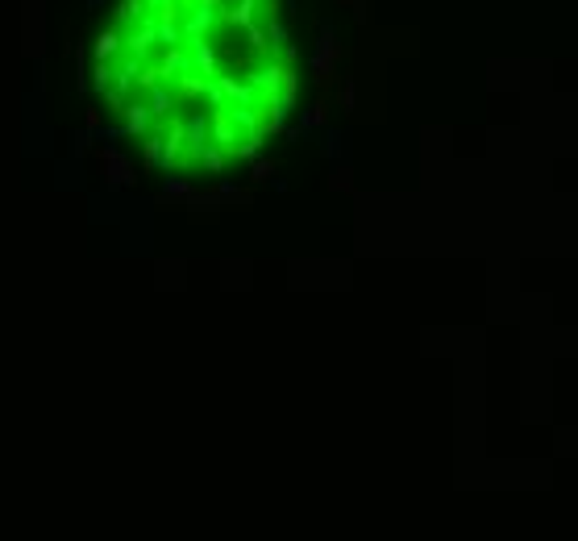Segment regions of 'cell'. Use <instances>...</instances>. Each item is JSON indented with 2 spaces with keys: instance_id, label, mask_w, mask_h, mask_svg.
Segmentation results:
<instances>
[{
  "instance_id": "cell-1",
  "label": "cell",
  "mask_w": 578,
  "mask_h": 541,
  "mask_svg": "<svg viewBox=\"0 0 578 541\" xmlns=\"http://www.w3.org/2000/svg\"><path fill=\"white\" fill-rule=\"evenodd\" d=\"M337 63H341V42H337V34L329 25H320V38H316V50H312V80H316L320 92L333 88Z\"/></svg>"
},
{
  "instance_id": "cell-2",
  "label": "cell",
  "mask_w": 578,
  "mask_h": 541,
  "mask_svg": "<svg viewBox=\"0 0 578 541\" xmlns=\"http://www.w3.org/2000/svg\"><path fill=\"white\" fill-rule=\"evenodd\" d=\"M158 50H163V42H158V25H154V17H146V21H137L134 30H125V54H130V58L154 63Z\"/></svg>"
},
{
  "instance_id": "cell-3",
  "label": "cell",
  "mask_w": 578,
  "mask_h": 541,
  "mask_svg": "<svg viewBox=\"0 0 578 541\" xmlns=\"http://www.w3.org/2000/svg\"><path fill=\"white\" fill-rule=\"evenodd\" d=\"M96 158H100V175H104V183H108V187H134V183H137L134 163H130L117 146H100V150H96Z\"/></svg>"
},
{
  "instance_id": "cell-4",
  "label": "cell",
  "mask_w": 578,
  "mask_h": 541,
  "mask_svg": "<svg viewBox=\"0 0 578 541\" xmlns=\"http://www.w3.org/2000/svg\"><path fill=\"white\" fill-rule=\"evenodd\" d=\"M208 121H213V146H221L225 154L233 158V154H237V142H241V125L233 121V108H229V104L208 108Z\"/></svg>"
},
{
  "instance_id": "cell-5",
  "label": "cell",
  "mask_w": 578,
  "mask_h": 541,
  "mask_svg": "<svg viewBox=\"0 0 578 541\" xmlns=\"http://www.w3.org/2000/svg\"><path fill=\"white\" fill-rule=\"evenodd\" d=\"M183 134H187V163H200V154L213 146V121H208V113L183 117Z\"/></svg>"
},
{
  "instance_id": "cell-6",
  "label": "cell",
  "mask_w": 578,
  "mask_h": 541,
  "mask_svg": "<svg viewBox=\"0 0 578 541\" xmlns=\"http://www.w3.org/2000/svg\"><path fill=\"white\" fill-rule=\"evenodd\" d=\"M217 25H221V8H187V13H183V38H187V42L213 38Z\"/></svg>"
},
{
  "instance_id": "cell-7",
  "label": "cell",
  "mask_w": 578,
  "mask_h": 541,
  "mask_svg": "<svg viewBox=\"0 0 578 541\" xmlns=\"http://www.w3.org/2000/svg\"><path fill=\"white\" fill-rule=\"evenodd\" d=\"M187 50H191V71H196V75H204V80H217V75H225L221 50L213 46V38H204V42H187Z\"/></svg>"
},
{
  "instance_id": "cell-8",
  "label": "cell",
  "mask_w": 578,
  "mask_h": 541,
  "mask_svg": "<svg viewBox=\"0 0 578 541\" xmlns=\"http://www.w3.org/2000/svg\"><path fill=\"white\" fill-rule=\"evenodd\" d=\"M171 88H175V100H179V104H196V100H208L213 80H204V75H196V71H183Z\"/></svg>"
},
{
  "instance_id": "cell-9",
  "label": "cell",
  "mask_w": 578,
  "mask_h": 541,
  "mask_svg": "<svg viewBox=\"0 0 578 541\" xmlns=\"http://www.w3.org/2000/svg\"><path fill=\"white\" fill-rule=\"evenodd\" d=\"M146 108H150V117H154V121H163V125H167V121L175 117V108H179L175 88H171V84H158L154 92H146Z\"/></svg>"
},
{
  "instance_id": "cell-10",
  "label": "cell",
  "mask_w": 578,
  "mask_h": 541,
  "mask_svg": "<svg viewBox=\"0 0 578 541\" xmlns=\"http://www.w3.org/2000/svg\"><path fill=\"white\" fill-rule=\"evenodd\" d=\"M92 54H96V63H113V58H121V54H125V34H121L117 25L100 30L96 42H92Z\"/></svg>"
},
{
  "instance_id": "cell-11",
  "label": "cell",
  "mask_w": 578,
  "mask_h": 541,
  "mask_svg": "<svg viewBox=\"0 0 578 541\" xmlns=\"http://www.w3.org/2000/svg\"><path fill=\"white\" fill-rule=\"evenodd\" d=\"M258 4L263 0H233V4H225L221 8V25H233V30H250V25H258L254 17H258Z\"/></svg>"
},
{
  "instance_id": "cell-12",
  "label": "cell",
  "mask_w": 578,
  "mask_h": 541,
  "mask_svg": "<svg viewBox=\"0 0 578 541\" xmlns=\"http://www.w3.org/2000/svg\"><path fill=\"white\" fill-rule=\"evenodd\" d=\"M150 125H154V117H150V108H146V100H130V104H125V134H137V137H146V134H154Z\"/></svg>"
},
{
  "instance_id": "cell-13",
  "label": "cell",
  "mask_w": 578,
  "mask_h": 541,
  "mask_svg": "<svg viewBox=\"0 0 578 541\" xmlns=\"http://www.w3.org/2000/svg\"><path fill=\"white\" fill-rule=\"evenodd\" d=\"M146 17H150L146 0H121V4L113 8V21H117V25H125V30H134L137 21H146Z\"/></svg>"
},
{
  "instance_id": "cell-14",
  "label": "cell",
  "mask_w": 578,
  "mask_h": 541,
  "mask_svg": "<svg viewBox=\"0 0 578 541\" xmlns=\"http://www.w3.org/2000/svg\"><path fill=\"white\" fill-rule=\"evenodd\" d=\"M183 13H187L183 0H163L150 17H154V25H183Z\"/></svg>"
},
{
  "instance_id": "cell-15",
  "label": "cell",
  "mask_w": 578,
  "mask_h": 541,
  "mask_svg": "<svg viewBox=\"0 0 578 541\" xmlns=\"http://www.w3.org/2000/svg\"><path fill=\"white\" fill-rule=\"evenodd\" d=\"M142 163H146V171H150V167H163V134H146V142H142Z\"/></svg>"
},
{
  "instance_id": "cell-16",
  "label": "cell",
  "mask_w": 578,
  "mask_h": 541,
  "mask_svg": "<svg viewBox=\"0 0 578 541\" xmlns=\"http://www.w3.org/2000/svg\"><path fill=\"white\" fill-rule=\"evenodd\" d=\"M263 142H267L263 134H246L241 142H237V154H233V158H241V163H254V158H263Z\"/></svg>"
},
{
  "instance_id": "cell-17",
  "label": "cell",
  "mask_w": 578,
  "mask_h": 541,
  "mask_svg": "<svg viewBox=\"0 0 578 541\" xmlns=\"http://www.w3.org/2000/svg\"><path fill=\"white\" fill-rule=\"evenodd\" d=\"M325 121H329V100L320 96V100H316L312 108H304V117H300V125H304V130H320Z\"/></svg>"
},
{
  "instance_id": "cell-18",
  "label": "cell",
  "mask_w": 578,
  "mask_h": 541,
  "mask_svg": "<svg viewBox=\"0 0 578 541\" xmlns=\"http://www.w3.org/2000/svg\"><path fill=\"white\" fill-rule=\"evenodd\" d=\"M113 80H117V67H113V63H96V71H92V88L108 92V88H113Z\"/></svg>"
},
{
  "instance_id": "cell-19",
  "label": "cell",
  "mask_w": 578,
  "mask_h": 541,
  "mask_svg": "<svg viewBox=\"0 0 578 541\" xmlns=\"http://www.w3.org/2000/svg\"><path fill=\"white\" fill-rule=\"evenodd\" d=\"M191 196H196V187L187 180H167V187H163V200H183V204H187Z\"/></svg>"
},
{
  "instance_id": "cell-20",
  "label": "cell",
  "mask_w": 578,
  "mask_h": 541,
  "mask_svg": "<svg viewBox=\"0 0 578 541\" xmlns=\"http://www.w3.org/2000/svg\"><path fill=\"white\" fill-rule=\"evenodd\" d=\"M200 163H204V167H208L213 175H221V171H225V163H229V154H225L221 146H208V150L200 154Z\"/></svg>"
},
{
  "instance_id": "cell-21",
  "label": "cell",
  "mask_w": 578,
  "mask_h": 541,
  "mask_svg": "<svg viewBox=\"0 0 578 541\" xmlns=\"http://www.w3.org/2000/svg\"><path fill=\"white\" fill-rule=\"evenodd\" d=\"M246 38H250V50H254V54H270L267 25H250V30H246Z\"/></svg>"
},
{
  "instance_id": "cell-22",
  "label": "cell",
  "mask_w": 578,
  "mask_h": 541,
  "mask_svg": "<svg viewBox=\"0 0 578 541\" xmlns=\"http://www.w3.org/2000/svg\"><path fill=\"white\" fill-rule=\"evenodd\" d=\"M267 38H270V50H275V54H279L283 46H291V42H287V25H283L279 17H275V21H267Z\"/></svg>"
},
{
  "instance_id": "cell-23",
  "label": "cell",
  "mask_w": 578,
  "mask_h": 541,
  "mask_svg": "<svg viewBox=\"0 0 578 541\" xmlns=\"http://www.w3.org/2000/svg\"><path fill=\"white\" fill-rule=\"evenodd\" d=\"M270 175H275V158H254L250 163V180L254 183H267Z\"/></svg>"
},
{
  "instance_id": "cell-24",
  "label": "cell",
  "mask_w": 578,
  "mask_h": 541,
  "mask_svg": "<svg viewBox=\"0 0 578 541\" xmlns=\"http://www.w3.org/2000/svg\"><path fill=\"white\" fill-rule=\"evenodd\" d=\"M337 100H341V108H346V113H354V104H358L354 80H341V88H337Z\"/></svg>"
},
{
  "instance_id": "cell-25",
  "label": "cell",
  "mask_w": 578,
  "mask_h": 541,
  "mask_svg": "<svg viewBox=\"0 0 578 541\" xmlns=\"http://www.w3.org/2000/svg\"><path fill=\"white\" fill-rule=\"evenodd\" d=\"M350 183H354V175H350V167H341V171L333 175V192H346Z\"/></svg>"
},
{
  "instance_id": "cell-26",
  "label": "cell",
  "mask_w": 578,
  "mask_h": 541,
  "mask_svg": "<svg viewBox=\"0 0 578 541\" xmlns=\"http://www.w3.org/2000/svg\"><path fill=\"white\" fill-rule=\"evenodd\" d=\"M84 125H88V130H100V125H104V117H100V108H88V113H84Z\"/></svg>"
},
{
  "instance_id": "cell-27",
  "label": "cell",
  "mask_w": 578,
  "mask_h": 541,
  "mask_svg": "<svg viewBox=\"0 0 578 541\" xmlns=\"http://www.w3.org/2000/svg\"><path fill=\"white\" fill-rule=\"evenodd\" d=\"M71 142H75V150L84 154V150L92 146V134H88V130H80V134H71Z\"/></svg>"
},
{
  "instance_id": "cell-28",
  "label": "cell",
  "mask_w": 578,
  "mask_h": 541,
  "mask_svg": "<svg viewBox=\"0 0 578 541\" xmlns=\"http://www.w3.org/2000/svg\"><path fill=\"white\" fill-rule=\"evenodd\" d=\"M337 4H346V8H354L358 21H366V0H337Z\"/></svg>"
},
{
  "instance_id": "cell-29",
  "label": "cell",
  "mask_w": 578,
  "mask_h": 541,
  "mask_svg": "<svg viewBox=\"0 0 578 541\" xmlns=\"http://www.w3.org/2000/svg\"><path fill=\"white\" fill-rule=\"evenodd\" d=\"M158 4H163V0H146V8H150V13H154V8H158Z\"/></svg>"
}]
</instances>
